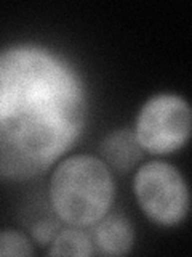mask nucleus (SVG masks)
<instances>
[{"label": "nucleus", "mask_w": 192, "mask_h": 257, "mask_svg": "<svg viewBox=\"0 0 192 257\" xmlns=\"http://www.w3.org/2000/svg\"><path fill=\"white\" fill-rule=\"evenodd\" d=\"M85 120V88L69 64L36 45L0 52V177L45 172L76 143Z\"/></svg>", "instance_id": "f257e3e1"}, {"label": "nucleus", "mask_w": 192, "mask_h": 257, "mask_svg": "<svg viewBox=\"0 0 192 257\" xmlns=\"http://www.w3.org/2000/svg\"><path fill=\"white\" fill-rule=\"evenodd\" d=\"M114 180L108 166L93 156H72L56 167L50 182V201L60 219L86 227L109 212Z\"/></svg>", "instance_id": "f03ea898"}, {"label": "nucleus", "mask_w": 192, "mask_h": 257, "mask_svg": "<svg viewBox=\"0 0 192 257\" xmlns=\"http://www.w3.org/2000/svg\"><path fill=\"white\" fill-rule=\"evenodd\" d=\"M134 195L150 220L160 225L180 223L189 211V188L172 164L152 161L134 175Z\"/></svg>", "instance_id": "7ed1b4c3"}, {"label": "nucleus", "mask_w": 192, "mask_h": 257, "mask_svg": "<svg viewBox=\"0 0 192 257\" xmlns=\"http://www.w3.org/2000/svg\"><path fill=\"white\" fill-rule=\"evenodd\" d=\"M192 112L188 101L174 93H160L149 98L136 119V139L154 155L180 150L188 142Z\"/></svg>", "instance_id": "20e7f679"}, {"label": "nucleus", "mask_w": 192, "mask_h": 257, "mask_svg": "<svg viewBox=\"0 0 192 257\" xmlns=\"http://www.w3.org/2000/svg\"><path fill=\"white\" fill-rule=\"evenodd\" d=\"M96 223L98 225H96L94 230V243L101 254L124 255L130 252L134 233L132 223L124 215L106 214Z\"/></svg>", "instance_id": "39448f33"}, {"label": "nucleus", "mask_w": 192, "mask_h": 257, "mask_svg": "<svg viewBox=\"0 0 192 257\" xmlns=\"http://www.w3.org/2000/svg\"><path fill=\"white\" fill-rule=\"evenodd\" d=\"M101 153L104 159L118 172H128L142 158V147L133 131L118 128L102 140Z\"/></svg>", "instance_id": "423d86ee"}, {"label": "nucleus", "mask_w": 192, "mask_h": 257, "mask_svg": "<svg viewBox=\"0 0 192 257\" xmlns=\"http://www.w3.org/2000/svg\"><path fill=\"white\" fill-rule=\"evenodd\" d=\"M50 255H92L93 246L92 239L84 231L76 228L62 230L54 238L53 244L48 251Z\"/></svg>", "instance_id": "0eeeda50"}, {"label": "nucleus", "mask_w": 192, "mask_h": 257, "mask_svg": "<svg viewBox=\"0 0 192 257\" xmlns=\"http://www.w3.org/2000/svg\"><path fill=\"white\" fill-rule=\"evenodd\" d=\"M32 247L29 238L21 231L4 230L0 231V255H32Z\"/></svg>", "instance_id": "6e6552de"}]
</instances>
